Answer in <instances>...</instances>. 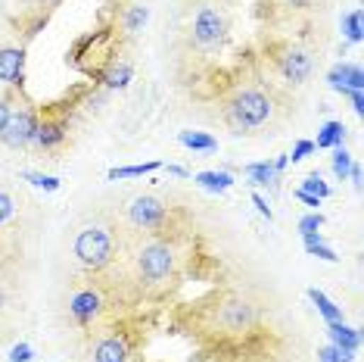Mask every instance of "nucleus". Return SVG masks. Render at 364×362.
Returning <instances> with one entry per match:
<instances>
[{
    "label": "nucleus",
    "instance_id": "nucleus-33",
    "mask_svg": "<svg viewBox=\"0 0 364 362\" xmlns=\"http://www.w3.org/2000/svg\"><path fill=\"white\" fill-rule=\"evenodd\" d=\"M296 200H302L305 207H314V209L321 207V197H314V194H305V191H296Z\"/></svg>",
    "mask_w": 364,
    "mask_h": 362
},
{
    "label": "nucleus",
    "instance_id": "nucleus-1",
    "mask_svg": "<svg viewBox=\"0 0 364 362\" xmlns=\"http://www.w3.org/2000/svg\"><path fill=\"white\" fill-rule=\"evenodd\" d=\"M224 116H227V122L240 131L258 128V125H265L274 116V100L258 88H240L227 100Z\"/></svg>",
    "mask_w": 364,
    "mask_h": 362
},
{
    "label": "nucleus",
    "instance_id": "nucleus-22",
    "mask_svg": "<svg viewBox=\"0 0 364 362\" xmlns=\"http://www.w3.org/2000/svg\"><path fill=\"white\" fill-rule=\"evenodd\" d=\"M159 169V163H144V166H122V169H109V181L118 178H137V175H149V172Z\"/></svg>",
    "mask_w": 364,
    "mask_h": 362
},
{
    "label": "nucleus",
    "instance_id": "nucleus-34",
    "mask_svg": "<svg viewBox=\"0 0 364 362\" xmlns=\"http://www.w3.org/2000/svg\"><path fill=\"white\" fill-rule=\"evenodd\" d=\"M349 97H352V106H355V113L361 116V113H364V94H361V91H352Z\"/></svg>",
    "mask_w": 364,
    "mask_h": 362
},
{
    "label": "nucleus",
    "instance_id": "nucleus-36",
    "mask_svg": "<svg viewBox=\"0 0 364 362\" xmlns=\"http://www.w3.org/2000/svg\"><path fill=\"white\" fill-rule=\"evenodd\" d=\"M287 6H292V10H308V6H314V0H283Z\"/></svg>",
    "mask_w": 364,
    "mask_h": 362
},
{
    "label": "nucleus",
    "instance_id": "nucleus-40",
    "mask_svg": "<svg viewBox=\"0 0 364 362\" xmlns=\"http://www.w3.org/2000/svg\"><path fill=\"white\" fill-rule=\"evenodd\" d=\"M0 306H4V294H0Z\"/></svg>",
    "mask_w": 364,
    "mask_h": 362
},
{
    "label": "nucleus",
    "instance_id": "nucleus-5",
    "mask_svg": "<svg viewBox=\"0 0 364 362\" xmlns=\"http://www.w3.org/2000/svg\"><path fill=\"white\" fill-rule=\"evenodd\" d=\"M175 272V250L169 243H147L137 253V275L147 281H165Z\"/></svg>",
    "mask_w": 364,
    "mask_h": 362
},
{
    "label": "nucleus",
    "instance_id": "nucleus-18",
    "mask_svg": "<svg viewBox=\"0 0 364 362\" xmlns=\"http://www.w3.org/2000/svg\"><path fill=\"white\" fill-rule=\"evenodd\" d=\"M181 144L190 147V150H203V153H212L218 150V141L212 135H205V131H181Z\"/></svg>",
    "mask_w": 364,
    "mask_h": 362
},
{
    "label": "nucleus",
    "instance_id": "nucleus-4",
    "mask_svg": "<svg viewBox=\"0 0 364 362\" xmlns=\"http://www.w3.org/2000/svg\"><path fill=\"white\" fill-rule=\"evenodd\" d=\"M271 57H274V66L280 69V75L287 78L290 84H305L312 78V69H314V60L305 47H296V44H277L271 47Z\"/></svg>",
    "mask_w": 364,
    "mask_h": 362
},
{
    "label": "nucleus",
    "instance_id": "nucleus-17",
    "mask_svg": "<svg viewBox=\"0 0 364 362\" xmlns=\"http://www.w3.org/2000/svg\"><path fill=\"white\" fill-rule=\"evenodd\" d=\"M131 75H134L131 62H115V66H109L106 72L100 75V82L106 84V88H128Z\"/></svg>",
    "mask_w": 364,
    "mask_h": 362
},
{
    "label": "nucleus",
    "instance_id": "nucleus-10",
    "mask_svg": "<svg viewBox=\"0 0 364 362\" xmlns=\"http://www.w3.org/2000/svg\"><path fill=\"white\" fill-rule=\"evenodd\" d=\"M327 82L343 94L364 91V72H361V66H355V62H339V66H334L327 75Z\"/></svg>",
    "mask_w": 364,
    "mask_h": 362
},
{
    "label": "nucleus",
    "instance_id": "nucleus-15",
    "mask_svg": "<svg viewBox=\"0 0 364 362\" xmlns=\"http://www.w3.org/2000/svg\"><path fill=\"white\" fill-rule=\"evenodd\" d=\"M193 181L200 187H205V191L221 194V191H227V187L234 185V175L231 172H224V169H212V172H200V175H193Z\"/></svg>",
    "mask_w": 364,
    "mask_h": 362
},
{
    "label": "nucleus",
    "instance_id": "nucleus-19",
    "mask_svg": "<svg viewBox=\"0 0 364 362\" xmlns=\"http://www.w3.org/2000/svg\"><path fill=\"white\" fill-rule=\"evenodd\" d=\"M343 138H346V128L343 122H324L321 131H318V144L314 147H343Z\"/></svg>",
    "mask_w": 364,
    "mask_h": 362
},
{
    "label": "nucleus",
    "instance_id": "nucleus-2",
    "mask_svg": "<svg viewBox=\"0 0 364 362\" xmlns=\"http://www.w3.org/2000/svg\"><path fill=\"white\" fill-rule=\"evenodd\" d=\"M113 253H115V241L106 228L91 225V228H84V231H78L75 256L81 265H88V269H103V265L113 263Z\"/></svg>",
    "mask_w": 364,
    "mask_h": 362
},
{
    "label": "nucleus",
    "instance_id": "nucleus-31",
    "mask_svg": "<svg viewBox=\"0 0 364 362\" xmlns=\"http://www.w3.org/2000/svg\"><path fill=\"white\" fill-rule=\"evenodd\" d=\"M10 216H13V197L0 191V222H6Z\"/></svg>",
    "mask_w": 364,
    "mask_h": 362
},
{
    "label": "nucleus",
    "instance_id": "nucleus-38",
    "mask_svg": "<svg viewBox=\"0 0 364 362\" xmlns=\"http://www.w3.org/2000/svg\"><path fill=\"white\" fill-rule=\"evenodd\" d=\"M287 163H290V160H287V156H277V160L271 163V166H274L277 172H283V169H287Z\"/></svg>",
    "mask_w": 364,
    "mask_h": 362
},
{
    "label": "nucleus",
    "instance_id": "nucleus-6",
    "mask_svg": "<svg viewBox=\"0 0 364 362\" xmlns=\"http://www.w3.org/2000/svg\"><path fill=\"white\" fill-rule=\"evenodd\" d=\"M215 325L221 331H249L252 325H256V306L249 300H240V297H234V300H224L215 309Z\"/></svg>",
    "mask_w": 364,
    "mask_h": 362
},
{
    "label": "nucleus",
    "instance_id": "nucleus-32",
    "mask_svg": "<svg viewBox=\"0 0 364 362\" xmlns=\"http://www.w3.org/2000/svg\"><path fill=\"white\" fill-rule=\"evenodd\" d=\"M252 203H256L258 212H262V216H268V222H271V219H274V212H271V207H268V200H265V197H262V194H252Z\"/></svg>",
    "mask_w": 364,
    "mask_h": 362
},
{
    "label": "nucleus",
    "instance_id": "nucleus-20",
    "mask_svg": "<svg viewBox=\"0 0 364 362\" xmlns=\"http://www.w3.org/2000/svg\"><path fill=\"white\" fill-rule=\"evenodd\" d=\"M308 297H312V303L318 306V312L324 316V322H343V309H339L336 303H330V300L321 294L318 287H312V290H308Z\"/></svg>",
    "mask_w": 364,
    "mask_h": 362
},
{
    "label": "nucleus",
    "instance_id": "nucleus-13",
    "mask_svg": "<svg viewBox=\"0 0 364 362\" xmlns=\"http://www.w3.org/2000/svg\"><path fill=\"white\" fill-rule=\"evenodd\" d=\"M327 334L334 341V347H339L343 353H355L361 347V334L346 325V322H327Z\"/></svg>",
    "mask_w": 364,
    "mask_h": 362
},
{
    "label": "nucleus",
    "instance_id": "nucleus-11",
    "mask_svg": "<svg viewBox=\"0 0 364 362\" xmlns=\"http://www.w3.org/2000/svg\"><path fill=\"white\" fill-rule=\"evenodd\" d=\"M69 309H72V316H75L78 322H91V319L103 309V297L97 294V290H81V294L72 297Z\"/></svg>",
    "mask_w": 364,
    "mask_h": 362
},
{
    "label": "nucleus",
    "instance_id": "nucleus-14",
    "mask_svg": "<svg viewBox=\"0 0 364 362\" xmlns=\"http://www.w3.org/2000/svg\"><path fill=\"white\" fill-rule=\"evenodd\" d=\"M62 138H66V122H59V119L38 122V131H35V144H38V147L50 150V147L62 144Z\"/></svg>",
    "mask_w": 364,
    "mask_h": 362
},
{
    "label": "nucleus",
    "instance_id": "nucleus-27",
    "mask_svg": "<svg viewBox=\"0 0 364 362\" xmlns=\"http://www.w3.org/2000/svg\"><path fill=\"white\" fill-rule=\"evenodd\" d=\"M355 353H343L339 347H321L318 350V362H352Z\"/></svg>",
    "mask_w": 364,
    "mask_h": 362
},
{
    "label": "nucleus",
    "instance_id": "nucleus-28",
    "mask_svg": "<svg viewBox=\"0 0 364 362\" xmlns=\"http://www.w3.org/2000/svg\"><path fill=\"white\" fill-rule=\"evenodd\" d=\"M321 225H324V216H321V212H312V216H302V219H299V231H302V234L318 231Z\"/></svg>",
    "mask_w": 364,
    "mask_h": 362
},
{
    "label": "nucleus",
    "instance_id": "nucleus-26",
    "mask_svg": "<svg viewBox=\"0 0 364 362\" xmlns=\"http://www.w3.org/2000/svg\"><path fill=\"white\" fill-rule=\"evenodd\" d=\"M349 169H352V156L343 150V147H336L334 150V175L336 178H349Z\"/></svg>",
    "mask_w": 364,
    "mask_h": 362
},
{
    "label": "nucleus",
    "instance_id": "nucleus-3",
    "mask_svg": "<svg viewBox=\"0 0 364 362\" xmlns=\"http://www.w3.org/2000/svg\"><path fill=\"white\" fill-rule=\"evenodd\" d=\"M227 35V16L221 6L215 4H203L193 16V26H190V38H193L196 47L209 50V47H218Z\"/></svg>",
    "mask_w": 364,
    "mask_h": 362
},
{
    "label": "nucleus",
    "instance_id": "nucleus-41",
    "mask_svg": "<svg viewBox=\"0 0 364 362\" xmlns=\"http://www.w3.org/2000/svg\"><path fill=\"white\" fill-rule=\"evenodd\" d=\"M53 4H59V0H53Z\"/></svg>",
    "mask_w": 364,
    "mask_h": 362
},
{
    "label": "nucleus",
    "instance_id": "nucleus-39",
    "mask_svg": "<svg viewBox=\"0 0 364 362\" xmlns=\"http://www.w3.org/2000/svg\"><path fill=\"white\" fill-rule=\"evenodd\" d=\"M171 175H178V178H187V169H181V166H169Z\"/></svg>",
    "mask_w": 364,
    "mask_h": 362
},
{
    "label": "nucleus",
    "instance_id": "nucleus-37",
    "mask_svg": "<svg viewBox=\"0 0 364 362\" xmlns=\"http://www.w3.org/2000/svg\"><path fill=\"white\" fill-rule=\"evenodd\" d=\"M349 178H352V185H355V187H358V191H361V166H355V163H352V169H349Z\"/></svg>",
    "mask_w": 364,
    "mask_h": 362
},
{
    "label": "nucleus",
    "instance_id": "nucleus-35",
    "mask_svg": "<svg viewBox=\"0 0 364 362\" xmlns=\"http://www.w3.org/2000/svg\"><path fill=\"white\" fill-rule=\"evenodd\" d=\"M10 104H6V100H0V131H4V125H6V119H10Z\"/></svg>",
    "mask_w": 364,
    "mask_h": 362
},
{
    "label": "nucleus",
    "instance_id": "nucleus-23",
    "mask_svg": "<svg viewBox=\"0 0 364 362\" xmlns=\"http://www.w3.org/2000/svg\"><path fill=\"white\" fill-rule=\"evenodd\" d=\"M343 31L352 44H361V38H364L361 35V10H352V13L343 16Z\"/></svg>",
    "mask_w": 364,
    "mask_h": 362
},
{
    "label": "nucleus",
    "instance_id": "nucleus-25",
    "mask_svg": "<svg viewBox=\"0 0 364 362\" xmlns=\"http://www.w3.org/2000/svg\"><path fill=\"white\" fill-rule=\"evenodd\" d=\"M22 178L31 181L35 187H41V191H59V178H53V175H41V172H22Z\"/></svg>",
    "mask_w": 364,
    "mask_h": 362
},
{
    "label": "nucleus",
    "instance_id": "nucleus-16",
    "mask_svg": "<svg viewBox=\"0 0 364 362\" xmlns=\"http://www.w3.org/2000/svg\"><path fill=\"white\" fill-rule=\"evenodd\" d=\"M246 175L256 187H277V181H280V172L271 163H252V166H246Z\"/></svg>",
    "mask_w": 364,
    "mask_h": 362
},
{
    "label": "nucleus",
    "instance_id": "nucleus-8",
    "mask_svg": "<svg viewBox=\"0 0 364 362\" xmlns=\"http://www.w3.org/2000/svg\"><path fill=\"white\" fill-rule=\"evenodd\" d=\"M35 131H38L35 113H31V109H19V113H10L4 131H0V141H4L6 147H13V150H19V147H28L31 141H35Z\"/></svg>",
    "mask_w": 364,
    "mask_h": 362
},
{
    "label": "nucleus",
    "instance_id": "nucleus-12",
    "mask_svg": "<svg viewBox=\"0 0 364 362\" xmlns=\"http://www.w3.org/2000/svg\"><path fill=\"white\" fill-rule=\"evenodd\" d=\"M128 359V344L125 337L118 334H109L93 347V362H125Z\"/></svg>",
    "mask_w": 364,
    "mask_h": 362
},
{
    "label": "nucleus",
    "instance_id": "nucleus-9",
    "mask_svg": "<svg viewBox=\"0 0 364 362\" xmlns=\"http://www.w3.org/2000/svg\"><path fill=\"white\" fill-rule=\"evenodd\" d=\"M25 78V50L22 47H0V82L22 84Z\"/></svg>",
    "mask_w": 364,
    "mask_h": 362
},
{
    "label": "nucleus",
    "instance_id": "nucleus-24",
    "mask_svg": "<svg viewBox=\"0 0 364 362\" xmlns=\"http://www.w3.org/2000/svg\"><path fill=\"white\" fill-rule=\"evenodd\" d=\"M299 191L314 194V197H321V200H324V197H330V185H327V181H321L318 172H312V175L302 181V187H299Z\"/></svg>",
    "mask_w": 364,
    "mask_h": 362
},
{
    "label": "nucleus",
    "instance_id": "nucleus-30",
    "mask_svg": "<svg viewBox=\"0 0 364 362\" xmlns=\"http://www.w3.org/2000/svg\"><path fill=\"white\" fill-rule=\"evenodd\" d=\"M314 150V141H299L296 147H292V156H287V160H292V163H299V160H305L308 153Z\"/></svg>",
    "mask_w": 364,
    "mask_h": 362
},
{
    "label": "nucleus",
    "instance_id": "nucleus-29",
    "mask_svg": "<svg viewBox=\"0 0 364 362\" xmlns=\"http://www.w3.org/2000/svg\"><path fill=\"white\" fill-rule=\"evenodd\" d=\"M31 359H35V350L28 344H16L10 350V362H31Z\"/></svg>",
    "mask_w": 364,
    "mask_h": 362
},
{
    "label": "nucleus",
    "instance_id": "nucleus-7",
    "mask_svg": "<svg viewBox=\"0 0 364 362\" xmlns=\"http://www.w3.org/2000/svg\"><path fill=\"white\" fill-rule=\"evenodd\" d=\"M165 216H169V209H165V203L159 200V197L153 194H144V197H134L131 207H128V219L134 228H144V231H156Z\"/></svg>",
    "mask_w": 364,
    "mask_h": 362
},
{
    "label": "nucleus",
    "instance_id": "nucleus-21",
    "mask_svg": "<svg viewBox=\"0 0 364 362\" xmlns=\"http://www.w3.org/2000/svg\"><path fill=\"white\" fill-rule=\"evenodd\" d=\"M147 19H149V10L144 4H134L128 13H125V31H128V35H137L140 28L147 26Z\"/></svg>",
    "mask_w": 364,
    "mask_h": 362
}]
</instances>
